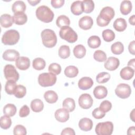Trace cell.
Segmentation results:
<instances>
[{"label":"cell","instance_id":"obj_1","mask_svg":"<svg viewBox=\"0 0 135 135\" xmlns=\"http://www.w3.org/2000/svg\"><path fill=\"white\" fill-rule=\"evenodd\" d=\"M36 16L41 21L44 23L51 22L54 18V13L47 6L42 5L37 8Z\"/></svg>","mask_w":135,"mask_h":135},{"label":"cell","instance_id":"obj_2","mask_svg":"<svg viewBox=\"0 0 135 135\" xmlns=\"http://www.w3.org/2000/svg\"><path fill=\"white\" fill-rule=\"evenodd\" d=\"M43 44L46 47L52 48L57 43V37L55 32L51 29H45L41 34Z\"/></svg>","mask_w":135,"mask_h":135},{"label":"cell","instance_id":"obj_3","mask_svg":"<svg viewBox=\"0 0 135 135\" xmlns=\"http://www.w3.org/2000/svg\"><path fill=\"white\" fill-rule=\"evenodd\" d=\"M19 32L13 29L6 31L2 36V42L4 45H13L16 44L20 40Z\"/></svg>","mask_w":135,"mask_h":135},{"label":"cell","instance_id":"obj_4","mask_svg":"<svg viewBox=\"0 0 135 135\" xmlns=\"http://www.w3.org/2000/svg\"><path fill=\"white\" fill-rule=\"evenodd\" d=\"M57 80L55 74L52 73H42L38 75V84L43 87L53 86L55 84Z\"/></svg>","mask_w":135,"mask_h":135},{"label":"cell","instance_id":"obj_5","mask_svg":"<svg viewBox=\"0 0 135 135\" xmlns=\"http://www.w3.org/2000/svg\"><path fill=\"white\" fill-rule=\"evenodd\" d=\"M59 35L62 39L65 40L69 43H74L78 40L76 33L70 26H65L61 28Z\"/></svg>","mask_w":135,"mask_h":135},{"label":"cell","instance_id":"obj_6","mask_svg":"<svg viewBox=\"0 0 135 135\" xmlns=\"http://www.w3.org/2000/svg\"><path fill=\"white\" fill-rule=\"evenodd\" d=\"M113 130V124L111 121H106L98 123L95 128L98 135H111Z\"/></svg>","mask_w":135,"mask_h":135},{"label":"cell","instance_id":"obj_7","mask_svg":"<svg viewBox=\"0 0 135 135\" xmlns=\"http://www.w3.org/2000/svg\"><path fill=\"white\" fill-rule=\"evenodd\" d=\"M4 74L5 79L8 80H12L17 82L20 78L19 73L17 72L15 66L12 64H7L4 69Z\"/></svg>","mask_w":135,"mask_h":135},{"label":"cell","instance_id":"obj_8","mask_svg":"<svg viewBox=\"0 0 135 135\" xmlns=\"http://www.w3.org/2000/svg\"><path fill=\"white\" fill-rule=\"evenodd\" d=\"M115 93L120 98L127 99L131 95V87L127 84L120 83L115 89Z\"/></svg>","mask_w":135,"mask_h":135},{"label":"cell","instance_id":"obj_9","mask_svg":"<svg viewBox=\"0 0 135 135\" xmlns=\"http://www.w3.org/2000/svg\"><path fill=\"white\" fill-rule=\"evenodd\" d=\"M78 101L80 107L84 109L90 108L93 103V100L91 96L88 93L81 94L79 98Z\"/></svg>","mask_w":135,"mask_h":135},{"label":"cell","instance_id":"obj_10","mask_svg":"<svg viewBox=\"0 0 135 135\" xmlns=\"http://www.w3.org/2000/svg\"><path fill=\"white\" fill-rule=\"evenodd\" d=\"M54 115L57 121L60 122H65L69 119V111L65 108H60L56 110Z\"/></svg>","mask_w":135,"mask_h":135},{"label":"cell","instance_id":"obj_11","mask_svg":"<svg viewBox=\"0 0 135 135\" xmlns=\"http://www.w3.org/2000/svg\"><path fill=\"white\" fill-rule=\"evenodd\" d=\"M120 65L119 60L115 57L110 56L105 61L104 66V68L109 71L115 70Z\"/></svg>","mask_w":135,"mask_h":135},{"label":"cell","instance_id":"obj_12","mask_svg":"<svg viewBox=\"0 0 135 135\" xmlns=\"http://www.w3.org/2000/svg\"><path fill=\"white\" fill-rule=\"evenodd\" d=\"M114 15L115 12L113 8L110 6H106L101 10L99 15L105 20L110 22V21L114 17Z\"/></svg>","mask_w":135,"mask_h":135},{"label":"cell","instance_id":"obj_13","mask_svg":"<svg viewBox=\"0 0 135 135\" xmlns=\"http://www.w3.org/2000/svg\"><path fill=\"white\" fill-rule=\"evenodd\" d=\"M2 57L4 60L7 61H16L20 57V53L15 50L8 49L3 53Z\"/></svg>","mask_w":135,"mask_h":135},{"label":"cell","instance_id":"obj_14","mask_svg":"<svg viewBox=\"0 0 135 135\" xmlns=\"http://www.w3.org/2000/svg\"><path fill=\"white\" fill-rule=\"evenodd\" d=\"M93 24V21L91 17L89 16H84L81 17L79 21V27L84 30H88L90 29Z\"/></svg>","mask_w":135,"mask_h":135},{"label":"cell","instance_id":"obj_15","mask_svg":"<svg viewBox=\"0 0 135 135\" xmlns=\"http://www.w3.org/2000/svg\"><path fill=\"white\" fill-rule=\"evenodd\" d=\"M15 65L19 70H26L30 68V60L27 57L21 56L15 61Z\"/></svg>","mask_w":135,"mask_h":135},{"label":"cell","instance_id":"obj_16","mask_svg":"<svg viewBox=\"0 0 135 135\" xmlns=\"http://www.w3.org/2000/svg\"><path fill=\"white\" fill-rule=\"evenodd\" d=\"M93 84L92 79L90 77H83L78 82L79 88L82 90H86L90 89Z\"/></svg>","mask_w":135,"mask_h":135},{"label":"cell","instance_id":"obj_17","mask_svg":"<svg viewBox=\"0 0 135 135\" xmlns=\"http://www.w3.org/2000/svg\"><path fill=\"white\" fill-rule=\"evenodd\" d=\"M0 23L2 27L8 28L11 27L14 23L13 16L8 14H4L1 16Z\"/></svg>","mask_w":135,"mask_h":135},{"label":"cell","instance_id":"obj_18","mask_svg":"<svg viewBox=\"0 0 135 135\" xmlns=\"http://www.w3.org/2000/svg\"><path fill=\"white\" fill-rule=\"evenodd\" d=\"M79 127L82 131H89L92 128L93 122L89 118H83L79 121Z\"/></svg>","mask_w":135,"mask_h":135},{"label":"cell","instance_id":"obj_19","mask_svg":"<svg viewBox=\"0 0 135 135\" xmlns=\"http://www.w3.org/2000/svg\"><path fill=\"white\" fill-rule=\"evenodd\" d=\"M134 74V70L130 66H126L122 69L120 72L121 78L125 80H129L132 78Z\"/></svg>","mask_w":135,"mask_h":135},{"label":"cell","instance_id":"obj_20","mask_svg":"<svg viewBox=\"0 0 135 135\" xmlns=\"http://www.w3.org/2000/svg\"><path fill=\"white\" fill-rule=\"evenodd\" d=\"M93 94L95 98L98 99H102L107 97L108 94V90L105 86L98 85L94 89Z\"/></svg>","mask_w":135,"mask_h":135},{"label":"cell","instance_id":"obj_21","mask_svg":"<svg viewBox=\"0 0 135 135\" xmlns=\"http://www.w3.org/2000/svg\"><path fill=\"white\" fill-rule=\"evenodd\" d=\"M71 11L75 15H79L83 12L82 2L80 1H74L71 5Z\"/></svg>","mask_w":135,"mask_h":135},{"label":"cell","instance_id":"obj_22","mask_svg":"<svg viewBox=\"0 0 135 135\" xmlns=\"http://www.w3.org/2000/svg\"><path fill=\"white\" fill-rule=\"evenodd\" d=\"M113 26L117 31L122 32L126 29L127 23L125 19L123 18H118L114 21Z\"/></svg>","mask_w":135,"mask_h":135},{"label":"cell","instance_id":"obj_23","mask_svg":"<svg viewBox=\"0 0 135 135\" xmlns=\"http://www.w3.org/2000/svg\"><path fill=\"white\" fill-rule=\"evenodd\" d=\"M14 23L16 25H22L25 24L27 21V16L23 12L14 14L13 16Z\"/></svg>","mask_w":135,"mask_h":135},{"label":"cell","instance_id":"obj_24","mask_svg":"<svg viewBox=\"0 0 135 135\" xmlns=\"http://www.w3.org/2000/svg\"><path fill=\"white\" fill-rule=\"evenodd\" d=\"M26 6L25 3L22 1H15L12 5V10L14 14L20 12H24L26 10Z\"/></svg>","mask_w":135,"mask_h":135},{"label":"cell","instance_id":"obj_25","mask_svg":"<svg viewBox=\"0 0 135 135\" xmlns=\"http://www.w3.org/2000/svg\"><path fill=\"white\" fill-rule=\"evenodd\" d=\"M44 98L47 102L49 103H54L57 101L58 95L55 91L53 90H49L44 93Z\"/></svg>","mask_w":135,"mask_h":135},{"label":"cell","instance_id":"obj_26","mask_svg":"<svg viewBox=\"0 0 135 135\" xmlns=\"http://www.w3.org/2000/svg\"><path fill=\"white\" fill-rule=\"evenodd\" d=\"M31 108L33 111L35 112H40L44 108L43 101L40 99H35L31 102Z\"/></svg>","mask_w":135,"mask_h":135},{"label":"cell","instance_id":"obj_27","mask_svg":"<svg viewBox=\"0 0 135 135\" xmlns=\"http://www.w3.org/2000/svg\"><path fill=\"white\" fill-rule=\"evenodd\" d=\"M132 3L130 1H123L120 4V12L124 15L129 14L132 11Z\"/></svg>","mask_w":135,"mask_h":135},{"label":"cell","instance_id":"obj_28","mask_svg":"<svg viewBox=\"0 0 135 135\" xmlns=\"http://www.w3.org/2000/svg\"><path fill=\"white\" fill-rule=\"evenodd\" d=\"M56 24L57 27L60 28L65 26H69L70 24V20L66 15H61L57 18L56 20Z\"/></svg>","mask_w":135,"mask_h":135},{"label":"cell","instance_id":"obj_29","mask_svg":"<svg viewBox=\"0 0 135 135\" xmlns=\"http://www.w3.org/2000/svg\"><path fill=\"white\" fill-rule=\"evenodd\" d=\"M86 53V49L82 44L76 45L73 49V54L78 59L83 58Z\"/></svg>","mask_w":135,"mask_h":135},{"label":"cell","instance_id":"obj_30","mask_svg":"<svg viewBox=\"0 0 135 135\" xmlns=\"http://www.w3.org/2000/svg\"><path fill=\"white\" fill-rule=\"evenodd\" d=\"M101 42L100 37L97 35L91 36L88 40V44L92 49L99 47L101 45Z\"/></svg>","mask_w":135,"mask_h":135},{"label":"cell","instance_id":"obj_31","mask_svg":"<svg viewBox=\"0 0 135 135\" xmlns=\"http://www.w3.org/2000/svg\"><path fill=\"white\" fill-rule=\"evenodd\" d=\"M79 73L78 69L74 65H69L64 70V74L67 77L72 78L77 76Z\"/></svg>","mask_w":135,"mask_h":135},{"label":"cell","instance_id":"obj_32","mask_svg":"<svg viewBox=\"0 0 135 135\" xmlns=\"http://www.w3.org/2000/svg\"><path fill=\"white\" fill-rule=\"evenodd\" d=\"M63 108L67 109L69 112L74 111L75 108V103L73 99L68 98H66L62 103Z\"/></svg>","mask_w":135,"mask_h":135},{"label":"cell","instance_id":"obj_33","mask_svg":"<svg viewBox=\"0 0 135 135\" xmlns=\"http://www.w3.org/2000/svg\"><path fill=\"white\" fill-rule=\"evenodd\" d=\"M16 112V108L15 105L12 103L6 104L3 108V113L5 115L9 117L14 116Z\"/></svg>","mask_w":135,"mask_h":135},{"label":"cell","instance_id":"obj_34","mask_svg":"<svg viewBox=\"0 0 135 135\" xmlns=\"http://www.w3.org/2000/svg\"><path fill=\"white\" fill-rule=\"evenodd\" d=\"M46 65L45 61L41 57H37L34 59L32 63L33 68L36 70H42L44 69Z\"/></svg>","mask_w":135,"mask_h":135},{"label":"cell","instance_id":"obj_35","mask_svg":"<svg viewBox=\"0 0 135 135\" xmlns=\"http://www.w3.org/2000/svg\"><path fill=\"white\" fill-rule=\"evenodd\" d=\"M111 50L114 54H121L124 51L123 44L120 42H116L112 44L111 46Z\"/></svg>","mask_w":135,"mask_h":135},{"label":"cell","instance_id":"obj_36","mask_svg":"<svg viewBox=\"0 0 135 135\" xmlns=\"http://www.w3.org/2000/svg\"><path fill=\"white\" fill-rule=\"evenodd\" d=\"M12 124V120L9 116L4 115L2 116L0 119V126L1 128L3 129H8Z\"/></svg>","mask_w":135,"mask_h":135},{"label":"cell","instance_id":"obj_37","mask_svg":"<svg viewBox=\"0 0 135 135\" xmlns=\"http://www.w3.org/2000/svg\"><path fill=\"white\" fill-rule=\"evenodd\" d=\"M59 55L63 59L69 57L70 55V49L69 46L66 45H63L60 46L59 50Z\"/></svg>","mask_w":135,"mask_h":135},{"label":"cell","instance_id":"obj_38","mask_svg":"<svg viewBox=\"0 0 135 135\" xmlns=\"http://www.w3.org/2000/svg\"><path fill=\"white\" fill-rule=\"evenodd\" d=\"M16 86L17 85L16 84V82L12 80H8L5 85V91L9 95L14 94Z\"/></svg>","mask_w":135,"mask_h":135},{"label":"cell","instance_id":"obj_39","mask_svg":"<svg viewBox=\"0 0 135 135\" xmlns=\"http://www.w3.org/2000/svg\"><path fill=\"white\" fill-rule=\"evenodd\" d=\"M82 2L83 12L85 13H91L94 8V3L91 0H84Z\"/></svg>","mask_w":135,"mask_h":135},{"label":"cell","instance_id":"obj_40","mask_svg":"<svg viewBox=\"0 0 135 135\" xmlns=\"http://www.w3.org/2000/svg\"><path fill=\"white\" fill-rule=\"evenodd\" d=\"M102 35L104 41L107 42H111L115 38V33L110 29H106L103 31Z\"/></svg>","mask_w":135,"mask_h":135},{"label":"cell","instance_id":"obj_41","mask_svg":"<svg viewBox=\"0 0 135 135\" xmlns=\"http://www.w3.org/2000/svg\"><path fill=\"white\" fill-rule=\"evenodd\" d=\"M93 57L95 61L100 62H105L107 59L105 53L100 50H97L94 52L93 54Z\"/></svg>","mask_w":135,"mask_h":135},{"label":"cell","instance_id":"obj_42","mask_svg":"<svg viewBox=\"0 0 135 135\" xmlns=\"http://www.w3.org/2000/svg\"><path fill=\"white\" fill-rule=\"evenodd\" d=\"M110 79V75L108 72H102L99 73L96 76L97 82L99 83H104L107 82Z\"/></svg>","mask_w":135,"mask_h":135},{"label":"cell","instance_id":"obj_43","mask_svg":"<svg viewBox=\"0 0 135 135\" xmlns=\"http://www.w3.org/2000/svg\"><path fill=\"white\" fill-rule=\"evenodd\" d=\"M26 93V88L22 85H17L14 95L17 98H23Z\"/></svg>","mask_w":135,"mask_h":135},{"label":"cell","instance_id":"obj_44","mask_svg":"<svg viewBox=\"0 0 135 135\" xmlns=\"http://www.w3.org/2000/svg\"><path fill=\"white\" fill-rule=\"evenodd\" d=\"M61 65L56 63H51L48 68V70L50 73H53L55 75H59L61 73Z\"/></svg>","mask_w":135,"mask_h":135},{"label":"cell","instance_id":"obj_45","mask_svg":"<svg viewBox=\"0 0 135 135\" xmlns=\"http://www.w3.org/2000/svg\"><path fill=\"white\" fill-rule=\"evenodd\" d=\"M26 133V129L21 124L16 125L13 129V134L14 135H25Z\"/></svg>","mask_w":135,"mask_h":135},{"label":"cell","instance_id":"obj_46","mask_svg":"<svg viewBox=\"0 0 135 135\" xmlns=\"http://www.w3.org/2000/svg\"><path fill=\"white\" fill-rule=\"evenodd\" d=\"M99 108L103 111L104 112L106 113L109 112L112 108V103L108 100L103 101L100 104Z\"/></svg>","mask_w":135,"mask_h":135},{"label":"cell","instance_id":"obj_47","mask_svg":"<svg viewBox=\"0 0 135 135\" xmlns=\"http://www.w3.org/2000/svg\"><path fill=\"white\" fill-rule=\"evenodd\" d=\"M92 116L96 119H100L103 118L105 115V113L102 111L99 108H97L93 110L92 113Z\"/></svg>","mask_w":135,"mask_h":135},{"label":"cell","instance_id":"obj_48","mask_svg":"<svg viewBox=\"0 0 135 135\" xmlns=\"http://www.w3.org/2000/svg\"><path fill=\"white\" fill-rule=\"evenodd\" d=\"M30 108L27 105H24L20 110L19 115L21 118L26 117L30 114Z\"/></svg>","mask_w":135,"mask_h":135},{"label":"cell","instance_id":"obj_49","mask_svg":"<svg viewBox=\"0 0 135 135\" xmlns=\"http://www.w3.org/2000/svg\"><path fill=\"white\" fill-rule=\"evenodd\" d=\"M97 25L99 26H101V27H104V26H107L110 22L108 21H107L105 20V19L102 18L101 17H100L99 15L98 16L97 18Z\"/></svg>","mask_w":135,"mask_h":135},{"label":"cell","instance_id":"obj_50","mask_svg":"<svg viewBox=\"0 0 135 135\" xmlns=\"http://www.w3.org/2000/svg\"><path fill=\"white\" fill-rule=\"evenodd\" d=\"M64 0H52L51 3L54 8H57L61 7L64 5Z\"/></svg>","mask_w":135,"mask_h":135},{"label":"cell","instance_id":"obj_51","mask_svg":"<svg viewBox=\"0 0 135 135\" xmlns=\"http://www.w3.org/2000/svg\"><path fill=\"white\" fill-rule=\"evenodd\" d=\"M75 133L74 130L71 128H66L64 129L61 134V135H65V134H70V135H75Z\"/></svg>","mask_w":135,"mask_h":135},{"label":"cell","instance_id":"obj_52","mask_svg":"<svg viewBox=\"0 0 135 135\" xmlns=\"http://www.w3.org/2000/svg\"><path fill=\"white\" fill-rule=\"evenodd\" d=\"M134 47H135V41L133 40L129 43L128 46V50L130 53H131L133 55H135Z\"/></svg>","mask_w":135,"mask_h":135},{"label":"cell","instance_id":"obj_53","mask_svg":"<svg viewBox=\"0 0 135 135\" xmlns=\"http://www.w3.org/2000/svg\"><path fill=\"white\" fill-rule=\"evenodd\" d=\"M134 64H135V59H132L130 60L128 63V66H130L131 68H133V69H134Z\"/></svg>","mask_w":135,"mask_h":135},{"label":"cell","instance_id":"obj_54","mask_svg":"<svg viewBox=\"0 0 135 135\" xmlns=\"http://www.w3.org/2000/svg\"><path fill=\"white\" fill-rule=\"evenodd\" d=\"M129 22L132 25H135V15H133L129 17Z\"/></svg>","mask_w":135,"mask_h":135},{"label":"cell","instance_id":"obj_55","mask_svg":"<svg viewBox=\"0 0 135 135\" xmlns=\"http://www.w3.org/2000/svg\"><path fill=\"white\" fill-rule=\"evenodd\" d=\"M134 127L132 126L128 129L127 131V134H134Z\"/></svg>","mask_w":135,"mask_h":135},{"label":"cell","instance_id":"obj_56","mask_svg":"<svg viewBox=\"0 0 135 135\" xmlns=\"http://www.w3.org/2000/svg\"><path fill=\"white\" fill-rule=\"evenodd\" d=\"M27 2L32 5V6H35L38 3H39L41 1H30V0H28Z\"/></svg>","mask_w":135,"mask_h":135},{"label":"cell","instance_id":"obj_57","mask_svg":"<svg viewBox=\"0 0 135 135\" xmlns=\"http://www.w3.org/2000/svg\"><path fill=\"white\" fill-rule=\"evenodd\" d=\"M130 119L133 121H134V109H133L132 110V111L130 113Z\"/></svg>","mask_w":135,"mask_h":135}]
</instances>
